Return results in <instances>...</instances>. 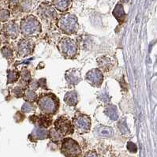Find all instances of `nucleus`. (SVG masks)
I'll list each match as a JSON object with an SVG mask.
<instances>
[{
    "label": "nucleus",
    "instance_id": "obj_1",
    "mask_svg": "<svg viewBox=\"0 0 157 157\" xmlns=\"http://www.w3.org/2000/svg\"><path fill=\"white\" fill-rule=\"evenodd\" d=\"M20 33L25 38L38 37L42 32L41 24L33 15H27L21 20Z\"/></svg>",
    "mask_w": 157,
    "mask_h": 157
},
{
    "label": "nucleus",
    "instance_id": "obj_2",
    "mask_svg": "<svg viewBox=\"0 0 157 157\" xmlns=\"http://www.w3.org/2000/svg\"><path fill=\"white\" fill-rule=\"evenodd\" d=\"M37 106L43 114L53 115L59 108V100L52 93H44L39 95L36 100Z\"/></svg>",
    "mask_w": 157,
    "mask_h": 157
},
{
    "label": "nucleus",
    "instance_id": "obj_3",
    "mask_svg": "<svg viewBox=\"0 0 157 157\" xmlns=\"http://www.w3.org/2000/svg\"><path fill=\"white\" fill-rule=\"evenodd\" d=\"M56 25L59 30L66 35H74L79 29L78 17L72 13H65L58 17Z\"/></svg>",
    "mask_w": 157,
    "mask_h": 157
},
{
    "label": "nucleus",
    "instance_id": "obj_4",
    "mask_svg": "<svg viewBox=\"0 0 157 157\" xmlns=\"http://www.w3.org/2000/svg\"><path fill=\"white\" fill-rule=\"evenodd\" d=\"M57 47L65 59H74L78 56L79 51L78 44L70 37H63L59 42Z\"/></svg>",
    "mask_w": 157,
    "mask_h": 157
},
{
    "label": "nucleus",
    "instance_id": "obj_5",
    "mask_svg": "<svg viewBox=\"0 0 157 157\" xmlns=\"http://www.w3.org/2000/svg\"><path fill=\"white\" fill-rule=\"evenodd\" d=\"M61 152L66 157H82V148L75 140L67 137L62 140Z\"/></svg>",
    "mask_w": 157,
    "mask_h": 157
},
{
    "label": "nucleus",
    "instance_id": "obj_6",
    "mask_svg": "<svg viewBox=\"0 0 157 157\" xmlns=\"http://www.w3.org/2000/svg\"><path fill=\"white\" fill-rule=\"evenodd\" d=\"M73 125L74 129H76L79 133H85L90 130L91 129V118L89 115L81 113L79 111L75 113L73 118Z\"/></svg>",
    "mask_w": 157,
    "mask_h": 157
},
{
    "label": "nucleus",
    "instance_id": "obj_7",
    "mask_svg": "<svg viewBox=\"0 0 157 157\" xmlns=\"http://www.w3.org/2000/svg\"><path fill=\"white\" fill-rule=\"evenodd\" d=\"M37 14L46 22H52V21H57L58 14L54 6L48 2H44L40 5L37 9Z\"/></svg>",
    "mask_w": 157,
    "mask_h": 157
},
{
    "label": "nucleus",
    "instance_id": "obj_8",
    "mask_svg": "<svg viewBox=\"0 0 157 157\" xmlns=\"http://www.w3.org/2000/svg\"><path fill=\"white\" fill-rule=\"evenodd\" d=\"M55 128L62 136L65 137L67 135L72 134L74 132L73 122L67 117L59 116L55 121Z\"/></svg>",
    "mask_w": 157,
    "mask_h": 157
},
{
    "label": "nucleus",
    "instance_id": "obj_9",
    "mask_svg": "<svg viewBox=\"0 0 157 157\" xmlns=\"http://www.w3.org/2000/svg\"><path fill=\"white\" fill-rule=\"evenodd\" d=\"M35 44L30 38H24L17 45V55L19 58H25L33 53Z\"/></svg>",
    "mask_w": 157,
    "mask_h": 157
},
{
    "label": "nucleus",
    "instance_id": "obj_10",
    "mask_svg": "<svg viewBox=\"0 0 157 157\" xmlns=\"http://www.w3.org/2000/svg\"><path fill=\"white\" fill-rule=\"evenodd\" d=\"M85 81L93 87H100L104 82V74L99 68H94L86 74Z\"/></svg>",
    "mask_w": 157,
    "mask_h": 157
},
{
    "label": "nucleus",
    "instance_id": "obj_11",
    "mask_svg": "<svg viewBox=\"0 0 157 157\" xmlns=\"http://www.w3.org/2000/svg\"><path fill=\"white\" fill-rule=\"evenodd\" d=\"M2 32L6 37L9 39L15 40L20 33V27L15 21H10L4 24L2 28Z\"/></svg>",
    "mask_w": 157,
    "mask_h": 157
},
{
    "label": "nucleus",
    "instance_id": "obj_12",
    "mask_svg": "<svg viewBox=\"0 0 157 157\" xmlns=\"http://www.w3.org/2000/svg\"><path fill=\"white\" fill-rule=\"evenodd\" d=\"M65 78L69 87L75 86L81 82V72L78 69H70L66 72Z\"/></svg>",
    "mask_w": 157,
    "mask_h": 157
},
{
    "label": "nucleus",
    "instance_id": "obj_13",
    "mask_svg": "<svg viewBox=\"0 0 157 157\" xmlns=\"http://www.w3.org/2000/svg\"><path fill=\"white\" fill-rule=\"evenodd\" d=\"M30 120L33 122V123L37 124L38 126H40V127L44 128V129L52 126V122H53L52 116L49 115H46V114H42L39 116H36V115L31 116Z\"/></svg>",
    "mask_w": 157,
    "mask_h": 157
},
{
    "label": "nucleus",
    "instance_id": "obj_14",
    "mask_svg": "<svg viewBox=\"0 0 157 157\" xmlns=\"http://www.w3.org/2000/svg\"><path fill=\"white\" fill-rule=\"evenodd\" d=\"M96 134L100 137H111L114 135V130L109 126L99 125L94 129Z\"/></svg>",
    "mask_w": 157,
    "mask_h": 157
},
{
    "label": "nucleus",
    "instance_id": "obj_15",
    "mask_svg": "<svg viewBox=\"0 0 157 157\" xmlns=\"http://www.w3.org/2000/svg\"><path fill=\"white\" fill-rule=\"evenodd\" d=\"M97 63L100 69L104 72L109 71L113 67V60L107 56H100L97 59Z\"/></svg>",
    "mask_w": 157,
    "mask_h": 157
},
{
    "label": "nucleus",
    "instance_id": "obj_16",
    "mask_svg": "<svg viewBox=\"0 0 157 157\" xmlns=\"http://www.w3.org/2000/svg\"><path fill=\"white\" fill-rule=\"evenodd\" d=\"M65 104L70 107H74L78 104V95L76 91H70L65 94Z\"/></svg>",
    "mask_w": 157,
    "mask_h": 157
},
{
    "label": "nucleus",
    "instance_id": "obj_17",
    "mask_svg": "<svg viewBox=\"0 0 157 157\" xmlns=\"http://www.w3.org/2000/svg\"><path fill=\"white\" fill-rule=\"evenodd\" d=\"M72 0H52L54 7L60 12H66L70 8Z\"/></svg>",
    "mask_w": 157,
    "mask_h": 157
},
{
    "label": "nucleus",
    "instance_id": "obj_18",
    "mask_svg": "<svg viewBox=\"0 0 157 157\" xmlns=\"http://www.w3.org/2000/svg\"><path fill=\"white\" fill-rule=\"evenodd\" d=\"M48 131H47L44 128L37 126L31 133L30 137H33L36 140H44L48 138Z\"/></svg>",
    "mask_w": 157,
    "mask_h": 157
},
{
    "label": "nucleus",
    "instance_id": "obj_19",
    "mask_svg": "<svg viewBox=\"0 0 157 157\" xmlns=\"http://www.w3.org/2000/svg\"><path fill=\"white\" fill-rule=\"evenodd\" d=\"M113 14L115 17V18L118 20L119 24L123 23L124 20H125V17H126V13H125V11H124L123 6H122V4L118 3L115 6L114 11H113Z\"/></svg>",
    "mask_w": 157,
    "mask_h": 157
},
{
    "label": "nucleus",
    "instance_id": "obj_20",
    "mask_svg": "<svg viewBox=\"0 0 157 157\" xmlns=\"http://www.w3.org/2000/svg\"><path fill=\"white\" fill-rule=\"evenodd\" d=\"M104 113L112 120L118 119V111H117V107L113 104H107L105 107V110H104Z\"/></svg>",
    "mask_w": 157,
    "mask_h": 157
},
{
    "label": "nucleus",
    "instance_id": "obj_21",
    "mask_svg": "<svg viewBox=\"0 0 157 157\" xmlns=\"http://www.w3.org/2000/svg\"><path fill=\"white\" fill-rule=\"evenodd\" d=\"M21 74L19 71L15 70H9L7 71V84H13L18 82Z\"/></svg>",
    "mask_w": 157,
    "mask_h": 157
},
{
    "label": "nucleus",
    "instance_id": "obj_22",
    "mask_svg": "<svg viewBox=\"0 0 157 157\" xmlns=\"http://www.w3.org/2000/svg\"><path fill=\"white\" fill-rule=\"evenodd\" d=\"M22 97L25 101L28 102H34L37 100V95L36 93V91L33 90L29 88H26Z\"/></svg>",
    "mask_w": 157,
    "mask_h": 157
},
{
    "label": "nucleus",
    "instance_id": "obj_23",
    "mask_svg": "<svg viewBox=\"0 0 157 157\" xmlns=\"http://www.w3.org/2000/svg\"><path fill=\"white\" fill-rule=\"evenodd\" d=\"M48 138H50L52 141H54V142L58 143L63 140V136H62V135L56 130V128L54 127L49 129V131H48Z\"/></svg>",
    "mask_w": 157,
    "mask_h": 157
},
{
    "label": "nucleus",
    "instance_id": "obj_24",
    "mask_svg": "<svg viewBox=\"0 0 157 157\" xmlns=\"http://www.w3.org/2000/svg\"><path fill=\"white\" fill-rule=\"evenodd\" d=\"M1 53H2V56L7 60H11L13 59L14 54H13V50L12 48L9 45H5L1 48Z\"/></svg>",
    "mask_w": 157,
    "mask_h": 157
},
{
    "label": "nucleus",
    "instance_id": "obj_25",
    "mask_svg": "<svg viewBox=\"0 0 157 157\" xmlns=\"http://www.w3.org/2000/svg\"><path fill=\"white\" fill-rule=\"evenodd\" d=\"M36 109V106L35 105L33 102H28L26 101L24 104H23L22 107H21V112L22 113H29L35 111Z\"/></svg>",
    "mask_w": 157,
    "mask_h": 157
},
{
    "label": "nucleus",
    "instance_id": "obj_26",
    "mask_svg": "<svg viewBox=\"0 0 157 157\" xmlns=\"http://www.w3.org/2000/svg\"><path fill=\"white\" fill-rule=\"evenodd\" d=\"M10 17V12L6 9L0 10V22L5 23L8 21Z\"/></svg>",
    "mask_w": 157,
    "mask_h": 157
},
{
    "label": "nucleus",
    "instance_id": "obj_27",
    "mask_svg": "<svg viewBox=\"0 0 157 157\" xmlns=\"http://www.w3.org/2000/svg\"><path fill=\"white\" fill-rule=\"evenodd\" d=\"M25 90V89L21 87L20 85H17V86H16L15 88H13V90H12V93L14 95L15 97L19 98V97H22Z\"/></svg>",
    "mask_w": 157,
    "mask_h": 157
},
{
    "label": "nucleus",
    "instance_id": "obj_28",
    "mask_svg": "<svg viewBox=\"0 0 157 157\" xmlns=\"http://www.w3.org/2000/svg\"><path fill=\"white\" fill-rule=\"evenodd\" d=\"M7 4L10 9H15L17 8L19 4V0H7Z\"/></svg>",
    "mask_w": 157,
    "mask_h": 157
},
{
    "label": "nucleus",
    "instance_id": "obj_29",
    "mask_svg": "<svg viewBox=\"0 0 157 157\" xmlns=\"http://www.w3.org/2000/svg\"><path fill=\"white\" fill-rule=\"evenodd\" d=\"M127 148L129 151H130L131 152H136L137 151V148L136 144L133 142H129L127 144Z\"/></svg>",
    "mask_w": 157,
    "mask_h": 157
},
{
    "label": "nucleus",
    "instance_id": "obj_30",
    "mask_svg": "<svg viewBox=\"0 0 157 157\" xmlns=\"http://www.w3.org/2000/svg\"><path fill=\"white\" fill-rule=\"evenodd\" d=\"M85 157H102L101 155H99L96 151H89L85 155Z\"/></svg>",
    "mask_w": 157,
    "mask_h": 157
},
{
    "label": "nucleus",
    "instance_id": "obj_31",
    "mask_svg": "<svg viewBox=\"0 0 157 157\" xmlns=\"http://www.w3.org/2000/svg\"><path fill=\"white\" fill-rule=\"evenodd\" d=\"M2 25H1V22H0V32L2 31Z\"/></svg>",
    "mask_w": 157,
    "mask_h": 157
},
{
    "label": "nucleus",
    "instance_id": "obj_32",
    "mask_svg": "<svg viewBox=\"0 0 157 157\" xmlns=\"http://www.w3.org/2000/svg\"><path fill=\"white\" fill-rule=\"evenodd\" d=\"M120 1H122V2H128V0H120Z\"/></svg>",
    "mask_w": 157,
    "mask_h": 157
},
{
    "label": "nucleus",
    "instance_id": "obj_33",
    "mask_svg": "<svg viewBox=\"0 0 157 157\" xmlns=\"http://www.w3.org/2000/svg\"><path fill=\"white\" fill-rule=\"evenodd\" d=\"M1 43H2V41H1V39H0V46H1Z\"/></svg>",
    "mask_w": 157,
    "mask_h": 157
}]
</instances>
